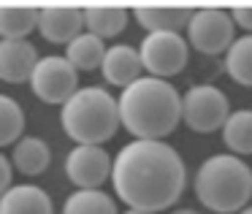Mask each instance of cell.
Wrapping results in <instances>:
<instances>
[{
  "label": "cell",
  "instance_id": "603a6c76",
  "mask_svg": "<svg viewBox=\"0 0 252 214\" xmlns=\"http://www.w3.org/2000/svg\"><path fill=\"white\" fill-rule=\"evenodd\" d=\"M230 19L239 25L241 30H247V35H252V3H239L230 8Z\"/></svg>",
  "mask_w": 252,
  "mask_h": 214
},
{
  "label": "cell",
  "instance_id": "5bb4252c",
  "mask_svg": "<svg viewBox=\"0 0 252 214\" xmlns=\"http://www.w3.org/2000/svg\"><path fill=\"white\" fill-rule=\"evenodd\" d=\"M0 214H55L52 198L35 184H17L0 198Z\"/></svg>",
  "mask_w": 252,
  "mask_h": 214
},
{
  "label": "cell",
  "instance_id": "8fae6325",
  "mask_svg": "<svg viewBox=\"0 0 252 214\" xmlns=\"http://www.w3.org/2000/svg\"><path fill=\"white\" fill-rule=\"evenodd\" d=\"M38 60L41 57L30 41H0V79L3 82H30Z\"/></svg>",
  "mask_w": 252,
  "mask_h": 214
},
{
  "label": "cell",
  "instance_id": "9a60e30c",
  "mask_svg": "<svg viewBox=\"0 0 252 214\" xmlns=\"http://www.w3.org/2000/svg\"><path fill=\"white\" fill-rule=\"evenodd\" d=\"M127 8L125 6H111V3H90L84 6V28L87 33L98 38H114L125 30L127 25Z\"/></svg>",
  "mask_w": 252,
  "mask_h": 214
},
{
  "label": "cell",
  "instance_id": "ffe728a7",
  "mask_svg": "<svg viewBox=\"0 0 252 214\" xmlns=\"http://www.w3.org/2000/svg\"><path fill=\"white\" fill-rule=\"evenodd\" d=\"M63 214H120L111 195L100 190H76L63 203Z\"/></svg>",
  "mask_w": 252,
  "mask_h": 214
},
{
  "label": "cell",
  "instance_id": "277c9868",
  "mask_svg": "<svg viewBox=\"0 0 252 214\" xmlns=\"http://www.w3.org/2000/svg\"><path fill=\"white\" fill-rule=\"evenodd\" d=\"M63 130L76 147H100L114 138L120 120V100L103 87H82L60 111Z\"/></svg>",
  "mask_w": 252,
  "mask_h": 214
},
{
  "label": "cell",
  "instance_id": "4fadbf2b",
  "mask_svg": "<svg viewBox=\"0 0 252 214\" xmlns=\"http://www.w3.org/2000/svg\"><path fill=\"white\" fill-rule=\"evenodd\" d=\"M141 68H144L141 55H138L133 46L114 44L106 52V60H103V65H100V71H103V79L109 84L125 90V87H130L133 82L141 79Z\"/></svg>",
  "mask_w": 252,
  "mask_h": 214
},
{
  "label": "cell",
  "instance_id": "3957f363",
  "mask_svg": "<svg viewBox=\"0 0 252 214\" xmlns=\"http://www.w3.org/2000/svg\"><path fill=\"white\" fill-rule=\"evenodd\" d=\"M195 198L217 214L244 212L252 198V168L236 154H214L195 174Z\"/></svg>",
  "mask_w": 252,
  "mask_h": 214
},
{
  "label": "cell",
  "instance_id": "7402d4cb",
  "mask_svg": "<svg viewBox=\"0 0 252 214\" xmlns=\"http://www.w3.org/2000/svg\"><path fill=\"white\" fill-rule=\"evenodd\" d=\"M25 130V111L8 95H0V147H11L22 138Z\"/></svg>",
  "mask_w": 252,
  "mask_h": 214
},
{
  "label": "cell",
  "instance_id": "9c48e42d",
  "mask_svg": "<svg viewBox=\"0 0 252 214\" xmlns=\"http://www.w3.org/2000/svg\"><path fill=\"white\" fill-rule=\"evenodd\" d=\"M114 160L103 147H76L65 157V174L79 190H100L106 179H111Z\"/></svg>",
  "mask_w": 252,
  "mask_h": 214
},
{
  "label": "cell",
  "instance_id": "e0dca14e",
  "mask_svg": "<svg viewBox=\"0 0 252 214\" xmlns=\"http://www.w3.org/2000/svg\"><path fill=\"white\" fill-rule=\"evenodd\" d=\"M52 163V152L46 147V141L35 136H28V138H19L14 144V152H11V165L25 176H38L49 168Z\"/></svg>",
  "mask_w": 252,
  "mask_h": 214
},
{
  "label": "cell",
  "instance_id": "484cf974",
  "mask_svg": "<svg viewBox=\"0 0 252 214\" xmlns=\"http://www.w3.org/2000/svg\"><path fill=\"white\" fill-rule=\"evenodd\" d=\"M122 214H152V212H138V209H127V212H122Z\"/></svg>",
  "mask_w": 252,
  "mask_h": 214
},
{
  "label": "cell",
  "instance_id": "d4e9b609",
  "mask_svg": "<svg viewBox=\"0 0 252 214\" xmlns=\"http://www.w3.org/2000/svg\"><path fill=\"white\" fill-rule=\"evenodd\" d=\"M171 214H198V212H192V209H176V212H171Z\"/></svg>",
  "mask_w": 252,
  "mask_h": 214
},
{
  "label": "cell",
  "instance_id": "44dd1931",
  "mask_svg": "<svg viewBox=\"0 0 252 214\" xmlns=\"http://www.w3.org/2000/svg\"><path fill=\"white\" fill-rule=\"evenodd\" d=\"M225 71L241 87H252V35H241L225 55Z\"/></svg>",
  "mask_w": 252,
  "mask_h": 214
},
{
  "label": "cell",
  "instance_id": "ac0fdd59",
  "mask_svg": "<svg viewBox=\"0 0 252 214\" xmlns=\"http://www.w3.org/2000/svg\"><path fill=\"white\" fill-rule=\"evenodd\" d=\"M106 52L109 49H106L103 38H98V35H93V33L76 35V38L65 46V57L76 71H95V68H100L106 60Z\"/></svg>",
  "mask_w": 252,
  "mask_h": 214
},
{
  "label": "cell",
  "instance_id": "4316f807",
  "mask_svg": "<svg viewBox=\"0 0 252 214\" xmlns=\"http://www.w3.org/2000/svg\"><path fill=\"white\" fill-rule=\"evenodd\" d=\"M241 214H252V206H247V209H244V212H241Z\"/></svg>",
  "mask_w": 252,
  "mask_h": 214
},
{
  "label": "cell",
  "instance_id": "ba28073f",
  "mask_svg": "<svg viewBox=\"0 0 252 214\" xmlns=\"http://www.w3.org/2000/svg\"><path fill=\"white\" fill-rule=\"evenodd\" d=\"M138 55H141V65L149 71V76L168 79L185 71L190 49L179 33H147Z\"/></svg>",
  "mask_w": 252,
  "mask_h": 214
},
{
  "label": "cell",
  "instance_id": "d6986e66",
  "mask_svg": "<svg viewBox=\"0 0 252 214\" xmlns=\"http://www.w3.org/2000/svg\"><path fill=\"white\" fill-rule=\"evenodd\" d=\"M222 141L236 157L239 154H252V111L250 109L233 111L228 117V122L222 127Z\"/></svg>",
  "mask_w": 252,
  "mask_h": 214
},
{
  "label": "cell",
  "instance_id": "30bf717a",
  "mask_svg": "<svg viewBox=\"0 0 252 214\" xmlns=\"http://www.w3.org/2000/svg\"><path fill=\"white\" fill-rule=\"evenodd\" d=\"M84 28V8L68 3H49L38 11V33L49 44H71Z\"/></svg>",
  "mask_w": 252,
  "mask_h": 214
},
{
  "label": "cell",
  "instance_id": "7a4b0ae2",
  "mask_svg": "<svg viewBox=\"0 0 252 214\" xmlns=\"http://www.w3.org/2000/svg\"><path fill=\"white\" fill-rule=\"evenodd\" d=\"M120 120L141 141H163L182 120V98L165 79L141 76L120 95Z\"/></svg>",
  "mask_w": 252,
  "mask_h": 214
},
{
  "label": "cell",
  "instance_id": "2e32d148",
  "mask_svg": "<svg viewBox=\"0 0 252 214\" xmlns=\"http://www.w3.org/2000/svg\"><path fill=\"white\" fill-rule=\"evenodd\" d=\"M38 6L22 3H0V38L3 41H25L38 28Z\"/></svg>",
  "mask_w": 252,
  "mask_h": 214
},
{
  "label": "cell",
  "instance_id": "52a82bcc",
  "mask_svg": "<svg viewBox=\"0 0 252 214\" xmlns=\"http://www.w3.org/2000/svg\"><path fill=\"white\" fill-rule=\"evenodd\" d=\"M233 28L236 22L230 19V11L206 6L192 11V19L187 22V41L201 55H222L236 41Z\"/></svg>",
  "mask_w": 252,
  "mask_h": 214
},
{
  "label": "cell",
  "instance_id": "cb8c5ba5",
  "mask_svg": "<svg viewBox=\"0 0 252 214\" xmlns=\"http://www.w3.org/2000/svg\"><path fill=\"white\" fill-rule=\"evenodd\" d=\"M11 174H14V171H11V163H8L3 154H0V198L11 190Z\"/></svg>",
  "mask_w": 252,
  "mask_h": 214
},
{
  "label": "cell",
  "instance_id": "5b68a950",
  "mask_svg": "<svg viewBox=\"0 0 252 214\" xmlns=\"http://www.w3.org/2000/svg\"><path fill=\"white\" fill-rule=\"evenodd\" d=\"M230 117L228 98L212 84L190 87L182 98V122L195 133H214L225 127Z\"/></svg>",
  "mask_w": 252,
  "mask_h": 214
},
{
  "label": "cell",
  "instance_id": "7c38bea8",
  "mask_svg": "<svg viewBox=\"0 0 252 214\" xmlns=\"http://www.w3.org/2000/svg\"><path fill=\"white\" fill-rule=\"evenodd\" d=\"M138 25L147 33H179L192 19L190 6H155V3H138L133 8Z\"/></svg>",
  "mask_w": 252,
  "mask_h": 214
},
{
  "label": "cell",
  "instance_id": "8992f818",
  "mask_svg": "<svg viewBox=\"0 0 252 214\" xmlns=\"http://www.w3.org/2000/svg\"><path fill=\"white\" fill-rule=\"evenodd\" d=\"M30 87H33L35 98L44 103L65 106L79 92V71L68 62V57H41L33 76H30Z\"/></svg>",
  "mask_w": 252,
  "mask_h": 214
},
{
  "label": "cell",
  "instance_id": "6da1fadb",
  "mask_svg": "<svg viewBox=\"0 0 252 214\" xmlns=\"http://www.w3.org/2000/svg\"><path fill=\"white\" fill-rule=\"evenodd\" d=\"M111 182L117 198L127 203V209L158 214L179 201L185 192L187 171L171 144L136 138L125 144L114 157Z\"/></svg>",
  "mask_w": 252,
  "mask_h": 214
}]
</instances>
